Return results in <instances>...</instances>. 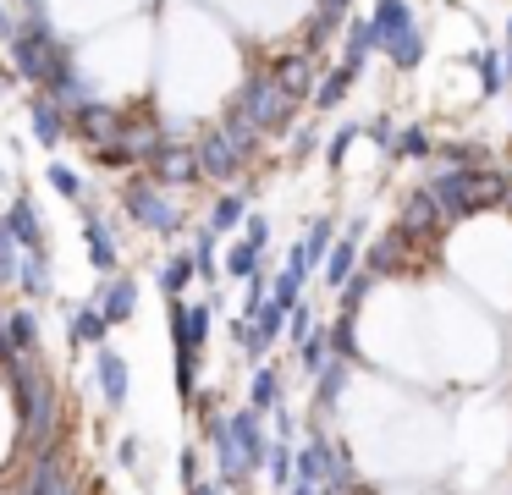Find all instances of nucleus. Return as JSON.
<instances>
[{
  "instance_id": "1",
  "label": "nucleus",
  "mask_w": 512,
  "mask_h": 495,
  "mask_svg": "<svg viewBox=\"0 0 512 495\" xmlns=\"http://www.w3.org/2000/svg\"><path fill=\"white\" fill-rule=\"evenodd\" d=\"M441 259L479 308L512 314V220L501 209L452 226L441 242Z\"/></svg>"
},
{
  "instance_id": "2",
  "label": "nucleus",
  "mask_w": 512,
  "mask_h": 495,
  "mask_svg": "<svg viewBox=\"0 0 512 495\" xmlns=\"http://www.w3.org/2000/svg\"><path fill=\"white\" fill-rule=\"evenodd\" d=\"M89 385H94V396H100V407H105V413H122V407H127V396H133V363H127L116 347H94Z\"/></svg>"
},
{
  "instance_id": "3",
  "label": "nucleus",
  "mask_w": 512,
  "mask_h": 495,
  "mask_svg": "<svg viewBox=\"0 0 512 495\" xmlns=\"http://www.w3.org/2000/svg\"><path fill=\"white\" fill-rule=\"evenodd\" d=\"M419 28H424V22L413 17L408 0H380V6L369 11V33H375V50H380V55H391L402 39H413Z\"/></svg>"
},
{
  "instance_id": "4",
  "label": "nucleus",
  "mask_w": 512,
  "mask_h": 495,
  "mask_svg": "<svg viewBox=\"0 0 512 495\" xmlns=\"http://www.w3.org/2000/svg\"><path fill=\"white\" fill-rule=\"evenodd\" d=\"M215 330V308L210 303H171V347L177 352H204Z\"/></svg>"
},
{
  "instance_id": "5",
  "label": "nucleus",
  "mask_w": 512,
  "mask_h": 495,
  "mask_svg": "<svg viewBox=\"0 0 512 495\" xmlns=\"http://www.w3.org/2000/svg\"><path fill=\"white\" fill-rule=\"evenodd\" d=\"M287 391H292V374H287V363H254V369H248V396L243 402L254 407V413H276L281 402H287Z\"/></svg>"
},
{
  "instance_id": "6",
  "label": "nucleus",
  "mask_w": 512,
  "mask_h": 495,
  "mask_svg": "<svg viewBox=\"0 0 512 495\" xmlns=\"http://www.w3.org/2000/svg\"><path fill=\"white\" fill-rule=\"evenodd\" d=\"M358 259H364V242L342 231V242H336V248L325 253V264H320V281L331 286V292H342V286L358 275Z\"/></svg>"
},
{
  "instance_id": "7",
  "label": "nucleus",
  "mask_w": 512,
  "mask_h": 495,
  "mask_svg": "<svg viewBox=\"0 0 512 495\" xmlns=\"http://www.w3.org/2000/svg\"><path fill=\"white\" fill-rule=\"evenodd\" d=\"M94 308H100L105 319H111V325H127V319H133V308H138V281H111V286H100V292H94Z\"/></svg>"
},
{
  "instance_id": "8",
  "label": "nucleus",
  "mask_w": 512,
  "mask_h": 495,
  "mask_svg": "<svg viewBox=\"0 0 512 495\" xmlns=\"http://www.w3.org/2000/svg\"><path fill=\"white\" fill-rule=\"evenodd\" d=\"M67 336H72V347H105V336H111V319L100 314L94 303H83L78 314H72V325H67Z\"/></svg>"
},
{
  "instance_id": "9",
  "label": "nucleus",
  "mask_w": 512,
  "mask_h": 495,
  "mask_svg": "<svg viewBox=\"0 0 512 495\" xmlns=\"http://www.w3.org/2000/svg\"><path fill=\"white\" fill-rule=\"evenodd\" d=\"M391 160L430 165V160H435V132L424 127V121H413V127H402V132H397V143H391Z\"/></svg>"
},
{
  "instance_id": "10",
  "label": "nucleus",
  "mask_w": 512,
  "mask_h": 495,
  "mask_svg": "<svg viewBox=\"0 0 512 495\" xmlns=\"http://www.w3.org/2000/svg\"><path fill=\"white\" fill-rule=\"evenodd\" d=\"M353 77H358V72H353L347 61L336 66V72H325V77H320V88H314V105H320V110H336V105L347 99V88H353Z\"/></svg>"
},
{
  "instance_id": "11",
  "label": "nucleus",
  "mask_w": 512,
  "mask_h": 495,
  "mask_svg": "<svg viewBox=\"0 0 512 495\" xmlns=\"http://www.w3.org/2000/svg\"><path fill=\"white\" fill-rule=\"evenodd\" d=\"M292 446L287 440H270V457H265V479H270V490L276 495H287V484H292Z\"/></svg>"
},
{
  "instance_id": "12",
  "label": "nucleus",
  "mask_w": 512,
  "mask_h": 495,
  "mask_svg": "<svg viewBox=\"0 0 512 495\" xmlns=\"http://www.w3.org/2000/svg\"><path fill=\"white\" fill-rule=\"evenodd\" d=\"M193 270H199V264H193V253H177V259L166 264V275H160V286H166V297H171V303H182V292L193 286Z\"/></svg>"
},
{
  "instance_id": "13",
  "label": "nucleus",
  "mask_w": 512,
  "mask_h": 495,
  "mask_svg": "<svg viewBox=\"0 0 512 495\" xmlns=\"http://www.w3.org/2000/svg\"><path fill=\"white\" fill-rule=\"evenodd\" d=\"M259 270H265V264H259V248H254L248 237L237 242L232 253H226V275H232V281H254Z\"/></svg>"
},
{
  "instance_id": "14",
  "label": "nucleus",
  "mask_w": 512,
  "mask_h": 495,
  "mask_svg": "<svg viewBox=\"0 0 512 495\" xmlns=\"http://www.w3.org/2000/svg\"><path fill=\"white\" fill-rule=\"evenodd\" d=\"M331 237H336V226H331V220H314V226H309V237L298 242V248H303V259H309V264H325V253H331Z\"/></svg>"
},
{
  "instance_id": "15",
  "label": "nucleus",
  "mask_w": 512,
  "mask_h": 495,
  "mask_svg": "<svg viewBox=\"0 0 512 495\" xmlns=\"http://www.w3.org/2000/svg\"><path fill=\"white\" fill-rule=\"evenodd\" d=\"M204 446H182V457H177V473H182V490L188 484H199L204 479V457H199Z\"/></svg>"
},
{
  "instance_id": "16",
  "label": "nucleus",
  "mask_w": 512,
  "mask_h": 495,
  "mask_svg": "<svg viewBox=\"0 0 512 495\" xmlns=\"http://www.w3.org/2000/svg\"><path fill=\"white\" fill-rule=\"evenodd\" d=\"M237 220H243V198H221V204H215V237H221V231H232Z\"/></svg>"
},
{
  "instance_id": "17",
  "label": "nucleus",
  "mask_w": 512,
  "mask_h": 495,
  "mask_svg": "<svg viewBox=\"0 0 512 495\" xmlns=\"http://www.w3.org/2000/svg\"><path fill=\"white\" fill-rule=\"evenodd\" d=\"M182 495H226V490H221V484H215V479H199V484H188V490H182Z\"/></svg>"
},
{
  "instance_id": "18",
  "label": "nucleus",
  "mask_w": 512,
  "mask_h": 495,
  "mask_svg": "<svg viewBox=\"0 0 512 495\" xmlns=\"http://www.w3.org/2000/svg\"><path fill=\"white\" fill-rule=\"evenodd\" d=\"M380 495H446V490H424V484H408V490H380Z\"/></svg>"
},
{
  "instance_id": "19",
  "label": "nucleus",
  "mask_w": 512,
  "mask_h": 495,
  "mask_svg": "<svg viewBox=\"0 0 512 495\" xmlns=\"http://www.w3.org/2000/svg\"><path fill=\"white\" fill-rule=\"evenodd\" d=\"M501 33H507V55H512V11H507V22H501Z\"/></svg>"
},
{
  "instance_id": "20",
  "label": "nucleus",
  "mask_w": 512,
  "mask_h": 495,
  "mask_svg": "<svg viewBox=\"0 0 512 495\" xmlns=\"http://www.w3.org/2000/svg\"><path fill=\"white\" fill-rule=\"evenodd\" d=\"M507 94H512V55H507Z\"/></svg>"
},
{
  "instance_id": "21",
  "label": "nucleus",
  "mask_w": 512,
  "mask_h": 495,
  "mask_svg": "<svg viewBox=\"0 0 512 495\" xmlns=\"http://www.w3.org/2000/svg\"><path fill=\"white\" fill-rule=\"evenodd\" d=\"M507 363H512V325H507Z\"/></svg>"
},
{
  "instance_id": "22",
  "label": "nucleus",
  "mask_w": 512,
  "mask_h": 495,
  "mask_svg": "<svg viewBox=\"0 0 512 495\" xmlns=\"http://www.w3.org/2000/svg\"><path fill=\"white\" fill-rule=\"evenodd\" d=\"M507 149H512V121H507Z\"/></svg>"
}]
</instances>
